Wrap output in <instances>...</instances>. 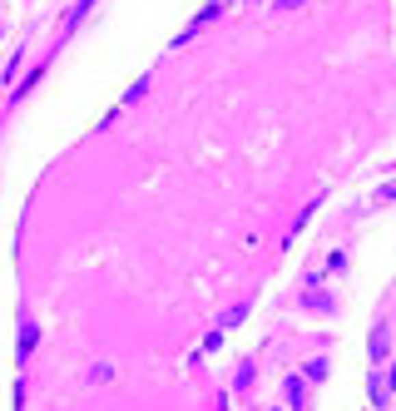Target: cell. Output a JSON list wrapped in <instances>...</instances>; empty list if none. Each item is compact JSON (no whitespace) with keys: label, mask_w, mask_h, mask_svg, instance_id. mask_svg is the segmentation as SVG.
Masks as SVG:
<instances>
[{"label":"cell","mask_w":396,"mask_h":411,"mask_svg":"<svg viewBox=\"0 0 396 411\" xmlns=\"http://www.w3.org/2000/svg\"><path fill=\"white\" fill-rule=\"evenodd\" d=\"M40 347V322L30 317V313H20V342H15V362L25 367L30 362V352Z\"/></svg>","instance_id":"obj_1"},{"label":"cell","mask_w":396,"mask_h":411,"mask_svg":"<svg viewBox=\"0 0 396 411\" xmlns=\"http://www.w3.org/2000/svg\"><path fill=\"white\" fill-rule=\"evenodd\" d=\"M282 392H287V401H293V411H302V406H307V386H302V377H287Z\"/></svg>","instance_id":"obj_2"},{"label":"cell","mask_w":396,"mask_h":411,"mask_svg":"<svg viewBox=\"0 0 396 411\" xmlns=\"http://www.w3.org/2000/svg\"><path fill=\"white\" fill-rule=\"evenodd\" d=\"M371 357H386V322H377V332H371Z\"/></svg>","instance_id":"obj_3"},{"label":"cell","mask_w":396,"mask_h":411,"mask_svg":"<svg viewBox=\"0 0 396 411\" xmlns=\"http://www.w3.org/2000/svg\"><path fill=\"white\" fill-rule=\"evenodd\" d=\"M322 377H327V357H317V362L302 367V382H322Z\"/></svg>","instance_id":"obj_4"},{"label":"cell","mask_w":396,"mask_h":411,"mask_svg":"<svg viewBox=\"0 0 396 411\" xmlns=\"http://www.w3.org/2000/svg\"><path fill=\"white\" fill-rule=\"evenodd\" d=\"M109 377H114V367H104V362H99V367H90V382H109Z\"/></svg>","instance_id":"obj_5"},{"label":"cell","mask_w":396,"mask_h":411,"mask_svg":"<svg viewBox=\"0 0 396 411\" xmlns=\"http://www.w3.org/2000/svg\"><path fill=\"white\" fill-rule=\"evenodd\" d=\"M302 5V0H278V10H298Z\"/></svg>","instance_id":"obj_6"}]
</instances>
